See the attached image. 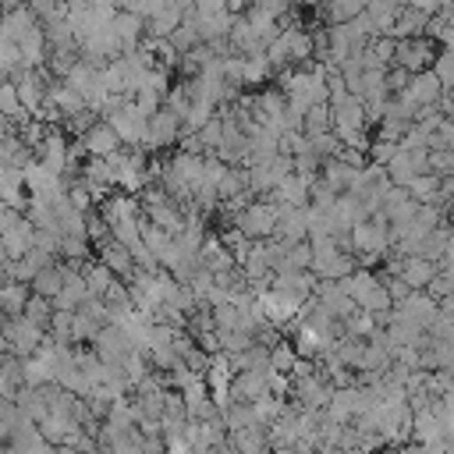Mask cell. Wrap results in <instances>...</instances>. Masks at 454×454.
I'll use <instances>...</instances> for the list:
<instances>
[{
  "mask_svg": "<svg viewBox=\"0 0 454 454\" xmlns=\"http://www.w3.org/2000/svg\"><path fill=\"white\" fill-rule=\"evenodd\" d=\"M277 220H280V206L270 199H255V202H245L231 216V227H238L248 241H266V238H273Z\"/></svg>",
  "mask_w": 454,
  "mask_h": 454,
  "instance_id": "1",
  "label": "cell"
},
{
  "mask_svg": "<svg viewBox=\"0 0 454 454\" xmlns=\"http://www.w3.org/2000/svg\"><path fill=\"white\" fill-rule=\"evenodd\" d=\"M43 344H46V330L32 326L25 316L7 319V323H4V330H0V351H7V355L32 358V355H39V348H43Z\"/></svg>",
  "mask_w": 454,
  "mask_h": 454,
  "instance_id": "2",
  "label": "cell"
},
{
  "mask_svg": "<svg viewBox=\"0 0 454 454\" xmlns=\"http://www.w3.org/2000/svg\"><path fill=\"white\" fill-rule=\"evenodd\" d=\"M440 46L436 39L429 35H419V39H394V57H390V67H401L408 74H419V71H429L433 60H436Z\"/></svg>",
  "mask_w": 454,
  "mask_h": 454,
  "instance_id": "3",
  "label": "cell"
},
{
  "mask_svg": "<svg viewBox=\"0 0 454 454\" xmlns=\"http://www.w3.org/2000/svg\"><path fill=\"white\" fill-rule=\"evenodd\" d=\"M92 351H96V358L106 362V365H124L128 355H135L138 348H135V340H131L117 323H106V326L92 337Z\"/></svg>",
  "mask_w": 454,
  "mask_h": 454,
  "instance_id": "4",
  "label": "cell"
},
{
  "mask_svg": "<svg viewBox=\"0 0 454 454\" xmlns=\"http://www.w3.org/2000/svg\"><path fill=\"white\" fill-rule=\"evenodd\" d=\"M177 138H181V117H177L170 106H160V110L149 117V124H145L142 145H135V149L153 153V149H167V145L177 142Z\"/></svg>",
  "mask_w": 454,
  "mask_h": 454,
  "instance_id": "5",
  "label": "cell"
},
{
  "mask_svg": "<svg viewBox=\"0 0 454 454\" xmlns=\"http://www.w3.org/2000/svg\"><path fill=\"white\" fill-rule=\"evenodd\" d=\"M436 262L433 259H422V255H397V259H387V273H397L411 291H426L429 280L436 277Z\"/></svg>",
  "mask_w": 454,
  "mask_h": 454,
  "instance_id": "6",
  "label": "cell"
},
{
  "mask_svg": "<svg viewBox=\"0 0 454 454\" xmlns=\"http://www.w3.org/2000/svg\"><path fill=\"white\" fill-rule=\"evenodd\" d=\"M397 319H404V323H415L419 330H429L433 323H436V316H440V301L436 298H429L426 291H411L404 301H397L394 309H390Z\"/></svg>",
  "mask_w": 454,
  "mask_h": 454,
  "instance_id": "7",
  "label": "cell"
},
{
  "mask_svg": "<svg viewBox=\"0 0 454 454\" xmlns=\"http://www.w3.org/2000/svg\"><path fill=\"white\" fill-rule=\"evenodd\" d=\"M78 145L85 149V156H96V160H106V156H114L124 142H121V135L110 128V121H92L82 135H78Z\"/></svg>",
  "mask_w": 454,
  "mask_h": 454,
  "instance_id": "8",
  "label": "cell"
},
{
  "mask_svg": "<svg viewBox=\"0 0 454 454\" xmlns=\"http://www.w3.org/2000/svg\"><path fill=\"white\" fill-rule=\"evenodd\" d=\"M266 376H270V372H252V369L234 372L231 390H227V394H231V401H234V404H255V401H262V397H273V394H270Z\"/></svg>",
  "mask_w": 454,
  "mask_h": 454,
  "instance_id": "9",
  "label": "cell"
},
{
  "mask_svg": "<svg viewBox=\"0 0 454 454\" xmlns=\"http://www.w3.org/2000/svg\"><path fill=\"white\" fill-rule=\"evenodd\" d=\"M312 181H316V177H305V174H294V170H291L266 199L277 202V206H298V209H305V206H309V188H312Z\"/></svg>",
  "mask_w": 454,
  "mask_h": 454,
  "instance_id": "10",
  "label": "cell"
},
{
  "mask_svg": "<svg viewBox=\"0 0 454 454\" xmlns=\"http://www.w3.org/2000/svg\"><path fill=\"white\" fill-rule=\"evenodd\" d=\"M273 238H277V241H284V245L309 241V209H298V206H280V220H277Z\"/></svg>",
  "mask_w": 454,
  "mask_h": 454,
  "instance_id": "11",
  "label": "cell"
},
{
  "mask_svg": "<svg viewBox=\"0 0 454 454\" xmlns=\"http://www.w3.org/2000/svg\"><path fill=\"white\" fill-rule=\"evenodd\" d=\"M184 7H192V4H177V0H170L167 7H160L149 21H145V39H170L174 35V28L181 25V18H184Z\"/></svg>",
  "mask_w": 454,
  "mask_h": 454,
  "instance_id": "12",
  "label": "cell"
},
{
  "mask_svg": "<svg viewBox=\"0 0 454 454\" xmlns=\"http://www.w3.org/2000/svg\"><path fill=\"white\" fill-rule=\"evenodd\" d=\"M96 248H99V262H103L117 280H128V277L135 273L131 248H128V245H121V241H114V234H110V241H103V245H96Z\"/></svg>",
  "mask_w": 454,
  "mask_h": 454,
  "instance_id": "13",
  "label": "cell"
},
{
  "mask_svg": "<svg viewBox=\"0 0 454 454\" xmlns=\"http://www.w3.org/2000/svg\"><path fill=\"white\" fill-rule=\"evenodd\" d=\"M71 270H78V266H71V262H53V266H46V270H39L35 277H32V294H43V298H57L60 294V287H64V280H67V273Z\"/></svg>",
  "mask_w": 454,
  "mask_h": 454,
  "instance_id": "14",
  "label": "cell"
},
{
  "mask_svg": "<svg viewBox=\"0 0 454 454\" xmlns=\"http://www.w3.org/2000/svg\"><path fill=\"white\" fill-rule=\"evenodd\" d=\"M110 28L117 32V39H121L124 53L138 50V43H142V35H145V21H142L138 14H128V11H114V21H110Z\"/></svg>",
  "mask_w": 454,
  "mask_h": 454,
  "instance_id": "15",
  "label": "cell"
},
{
  "mask_svg": "<svg viewBox=\"0 0 454 454\" xmlns=\"http://www.w3.org/2000/svg\"><path fill=\"white\" fill-rule=\"evenodd\" d=\"M89 298H92V294H89V287H85V277H82L78 270H71L67 280H64V287H60V294L53 298V309L74 312V309H82Z\"/></svg>",
  "mask_w": 454,
  "mask_h": 454,
  "instance_id": "16",
  "label": "cell"
},
{
  "mask_svg": "<svg viewBox=\"0 0 454 454\" xmlns=\"http://www.w3.org/2000/svg\"><path fill=\"white\" fill-rule=\"evenodd\" d=\"M291 348H294V355L301 358V362H319V355L326 351V344L330 340H323L312 326H305V323H298V330H294V337L287 340Z\"/></svg>",
  "mask_w": 454,
  "mask_h": 454,
  "instance_id": "17",
  "label": "cell"
},
{
  "mask_svg": "<svg viewBox=\"0 0 454 454\" xmlns=\"http://www.w3.org/2000/svg\"><path fill=\"white\" fill-rule=\"evenodd\" d=\"M426 28H429V14H422L415 7H401L397 21L390 28V39H419V35H426Z\"/></svg>",
  "mask_w": 454,
  "mask_h": 454,
  "instance_id": "18",
  "label": "cell"
},
{
  "mask_svg": "<svg viewBox=\"0 0 454 454\" xmlns=\"http://www.w3.org/2000/svg\"><path fill=\"white\" fill-rule=\"evenodd\" d=\"M355 167H348L344 160H337V156H330V160H323V167H319V177L337 192V195H344L348 188H351V181H355Z\"/></svg>",
  "mask_w": 454,
  "mask_h": 454,
  "instance_id": "19",
  "label": "cell"
},
{
  "mask_svg": "<svg viewBox=\"0 0 454 454\" xmlns=\"http://www.w3.org/2000/svg\"><path fill=\"white\" fill-rule=\"evenodd\" d=\"M28 284H14V280H4L0 284V312L7 316V319H14V316H21L25 312V305H28Z\"/></svg>",
  "mask_w": 454,
  "mask_h": 454,
  "instance_id": "20",
  "label": "cell"
},
{
  "mask_svg": "<svg viewBox=\"0 0 454 454\" xmlns=\"http://www.w3.org/2000/svg\"><path fill=\"white\" fill-rule=\"evenodd\" d=\"M365 11V0H326L323 4V18L326 25H348Z\"/></svg>",
  "mask_w": 454,
  "mask_h": 454,
  "instance_id": "21",
  "label": "cell"
},
{
  "mask_svg": "<svg viewBox=\"0 0 454 454\" xmlns=\"http://www.w3.org/2000/svg\"><path fill=\"white\" fill-rule=\"evenodd\" d=\"M78 273L85 277V287H89V294H92V298H103V294H106V287L117 280V277L99 262V259H96V262H82V270H78Z\"/></svg>",
  "mask_w": 454,
  "mask_h": 454,
  "instance_id": "22",
  "label": "cell"
},
{
  "mask_svg": "<svg viewBox=\"0 0 454 454\" xmlns=\"http://www.w3.org/2000/svg\"><path fill=\"white\" fill-rule=\"evenodd\" d=\"M383 170H387V177H390V184H394V188H408V181L415 177V163H411V156H408L401 145H397V153L387 160V167H383Z\"/></svg>",
  "mask_w": 454,
  "mask_h": 454,
  "instance_id": "23",
  "label": "cell"
},
{
  "mask_svg": "<svg viewBox=\"0 0 454 454\" xmlns=\"http://www.w3.org/2000/svg\"><path fill=\"white\" fill-rule=\"evenodd\" d=\"M333 131V117H330V106L319 103V106H309V114L301 117V135L312 138V135H326Z\"/></svg>",
  "mask_w": 454,
  "mask_h": 454,
  "instance_id": "24",
  "label": "cell"
},
{
  "mask_svg": "<svg viewBox=\"0 0 454 454\" xmlns=\"http://www.w3.org/2000/svg\"><path fill=\"white\" fill-rule=\"evenodd\" d=\"M270 60L266 53H252V57H241V85H262L270 78Z\"/></svg>",
  "mask_w": 454,
  "mask_h": 454,
  "instance_id": "25",
  "label": "cell"
},
{
  "mask_svg": "<svg viewBox=\"0 0 454 454\" xmlns=\"http://www.w3.org/2000/svg\"><path fill=\"white\" fill-rule=\"evenodd\" d=\"M92 252V241L85 238V234H64L60 238V252L57 255H64L71 266H78L82 270V262H85V255Z\"/></svg>",
  "mask_w": 454,
  "mask_h": 454,
  "instance_id": "26",
  "label": "cell"
},
{
  "mask_svg": "<svg viewBox=\"0 0 454 454\" xmlns=\"http://www.w3.org/2000/svg\"><path fill=\"white\" fill-rule=\"evenodd\" d=\"M0 117L4 121H25L28 117L21 110V103H18V89H14L11 78H0Z\"/></svg>",
  "mask_w": 454,
  "mask_h": 454,
  "instance_id": "27",
  "label": "cell"
},
{
  "mask_svg": "<svg viewBox=\"0 0 454 454\" xmlns=\"http://www.w3.org/2000/svg\"><path fill=\"white\" fill-rule=\"evenodd\" d=\"M32 326H39V330H46L50 326V319H53V301L50 298H43V294H28V305H25V312H21Z\"/></svg>",
  "mask_w": 454,
  "mask_h": 454,
  "instance_id": "28",
  "label": "cell"
},
{
  "mask_svg": "<svg viewBox=\"0 0 454 454\" xmlns=\"http://www.w3.org/2000/svg\"><path fill=\"white\" fill-rule=\"evenodd\" d=\"M25 7L35 14L39 25L57 21V18H67V0H25Z\"/></svg>",
  "mask_w": 454,
  "mask_h": 454,
  "instance_id": "29",
  "label": "cell"
},
{
  "mask_svg": "<svg viewBox=\"0 0 454 454\" xmlns=\"http://www.w3.org/2000/svg\"><path fill=\"white\" fill-rule=\"evenodd\" d=\"M294 365H298V355H294V348L291 344H273L270 348V372H294Z\"/></svg>",
  "mask_w": 454,
  "mask_h": 454,
  "instance_id": "30",
  "label": "cell"
},
{
  "mask_svg": "<svg viewBox=\"0 0 454 454\" xmlns=\"http://www.w3.org/2000/svg\"><path fill=\"white\" fill-rule=\"evenodd\" d=\"M309 266H312V245H309V241L287 245V270H294V273H305Z\"/></svg>",
  "mask_w": 454,
  "mask_h": 454,
  "instance_id": "31",
  "label": "cell"
},
{
  "mask_svg": "<svg viewBox=\"0 0 454 454\" xmlns=\"http://www.w3.org/2000/svg\"><path fill=\"white\" fill-rule=\"evenodd\" d=\"M429 174L450 177L454 174V149H429Z\"/></svg>",
  "mask_w": 454,
  "mask_h": 454,
  "instance_id": "32",
  "label": "cell"
},
{
  "mask_svg": "<svg viewBox=\"0 0 454 454\" xmlns=\"http://www.w3.org/2000/svg\"><path fill=\"white\" fill-rule=\"evenodd\" d=\"M429 71H433V74L440 78V85H443V89H450V85H454V53H447V50H440Z\"/></svg>",
  "mask_w": 454,
  "mask_h": 454,
  "instance_id": "33",
  "label": "cell"
},
{
  "mask_svg": "<svg viewBox=\"0 0 454 454\" xmlns=\"http://www.w3.org/2000/svg\"><path fill=\"white\" fill-rule=\"evenodd\" d=\"M255 7L273 21H284L291 14V0H255Z\"/></svg>",
  "mask_w": 454,
  "mask_h": 454,
  "instance_id": "34",
  "label": "cell"
},
{
  "mask_svg": "<svg viewBox=\"0 0 454 454\" xmlns=\"http://www.w3.org/2000/svg\"><path fill=\"white\" fill-rule=\"evenodd\" d=\"M192 11H195V18H213V14L227 11V0H192Z\"/></svg>",
  "mask_w": 454,
  "mask_h": 454,
  "instance_id": "35",
  "label": "cell"
},
{
  "mask_svg": "<svg viewBox=\"0 0 454 454\" xmlns=\"http://www.w3.org/2000/svg\"><path fill=\"white\" fill-rule=\"evenodd\" d=\"M4 323H7V316H4V312H0V330H4Z\"/></svg>",
  "mask_w": 454,
  "mask_h": 454,
  "instance_id": "36",
  "label": "cell"
}]
</instances>
